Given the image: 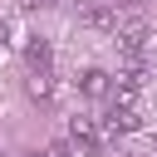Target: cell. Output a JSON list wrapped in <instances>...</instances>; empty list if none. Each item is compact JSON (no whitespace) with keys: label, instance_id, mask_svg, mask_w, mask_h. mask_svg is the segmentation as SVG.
Here are the masks:
<instances>
[{"label":"cell","instance_id":"obj_1","mask_svg":"<svg viewBox=\"0 0 157 157\" xmlns=\"http://www.w3.org/2000/svg\"><path fill=\"white\" fill-rule=\"evenodd\" d=\"M69 142H74V147H83L88 157H103L98 123H93V118H83V113H74V118H69Z\"/></svg>","mask_w":157,"mask_h":157},{"label":"cell","instance_id":"obj_2","mask_svg":"<svg viewBox=\"0 0 157 157\" xmlns=\"http://www.w3.org/2000/svg\"><path fill=\"white\" fill-rule=\"evenodd\" d=\"M113 39H118L123 54H137V49L147 44V20H137V15H132V20H118V34H113Z\"/></svg>","mask_w":157,"mask_h":157},{"label":"cell","instance_id":"obj_3","mask_svg":"<svg viewBox=\"0 0 157 157\" xmlns=\"http://www.w3.org/2000/svg\"><path fill=\"white\" fill-rule=\"evenodd\" d=\"M78 93L83 98H108L113 93V74L108 69H83L78 74Z\"/></svg>","mask_w":157,"mask_h":157},{"label":"cell","instance_id":"obj_4","mask_svg":"<svg viewBox=\"0 0 157 157\" xmlns=\"http://www.w3.org/2000/svg\"><path fill=\"white\" fill-rule=\"evenodd\" d=\"M137 128H142L137 108H113V113L103 118V132H108V137H128V132H137Z\"/></svg>","mask_w":157,"mask_h":157},{"label":"cell","instance_id":"obj_5","mask_svg":"<svg viewBox=\"0 0 157 157\" xmlns=\"http://www.w3.org/2000/svg\"><path fill=\"white\" fill-rule=\"evenodd\" d=\"M49 59H54V49H49V39H29L25 44V64H29V74H49Z\"/></svg>","mask_w":157,"mask_h":157},{"label":"cell","instance_id":"obj_6","mask_svg":"<svg viewBox=\"0 0 157 157\" xmlns=\"http://www.w3.org/2000/svg\"><path fill=\"white\" fill-rule=\"evenodd\" d=\"M83 25H88V29L118 34V5H93V10H83Z\"/></svg>","mask_w":157,"mask_h":157},{"label":"cell","instance_id":"obj_7","mask_svg":"<svg viewBox=\"0 0 157 157\" xmlns=\"http://www.w3.org/2000/svg\"><path fill=\"white\" fill-rule=\"evenodd\" d=\"M25 93H29L34 103H49V98H54V78H49V74H29V78H25Z\"/></svg>","mask_w":157,"mask_h":157},{"label":"cell","instance_id":"obj_8","mask_svg":"<svg viewBox=\"0 0 157 157\" xmlns=\"http://www.w3.org/2000/svg\"><path fill=\"white\" fill-rule=\"evenodd\" d=\"M108 98H113V108H132V103H137V78H128V74H123V78L113 83V93H108Z\"/></svg>","mask_w":157,"mask_h":157},{"label":"cell","instance_id":"obj_9","mask_svg":"<svg viewBox=\"0 0 157 157\" xmlns=\"http://www.w3.org/2000/svg\"><path fill=\"white\" fill-rule=\"evenodd\" d=\"M49 157H74V142H64V137H59V142H49Z\"/></svg>","mask_w":157,"mask_h":157},{"label":"cell","instance_id":"obj_10","mask_svg":"<svg viewBox=\"0 0 157 157\" xmlns=\"http://www.w3.org/2000/svg\"><path fill=\"white\" fill-rule=\"evenodd\" d=\"M25 10H44V5H54V0H20Z\"/></svg>","mask_w":157,"mask_h":157},{"label":"cell","instance_id":"obj_11","mask_svg":"<svg viewBox=\"0 0 157 157\" xmlns=\"http://www.w3.org/2000/svg\"><path fill=\"white\" fill-rule=\"evenodd\" d=\"M113 5H118V10H132V5H142V0H113Z\"/></svg>","mask_w":157,"mask_h":157},{"label":"cell","instance_id":"obj_12","mask_svg":"<svg viewBox=\"0 0 157 157\" xmlns=\"http://www.w3.org/2000/svg\"><path fill=\"white\" fill-rule=\"evenodd\" d=\"M5 34H10V25H5V20H0V44H5Z\"/></svg>","mask_w":157,"mask_h":157}]
</instances>
